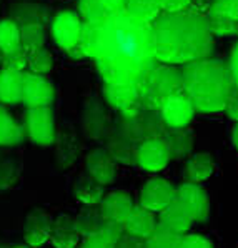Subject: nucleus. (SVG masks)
Listing matches in <instances>:
<instances>
[{
    "label": "nucleus",
    "mask_w": 238,
    "mask_h": 248,
    "mask_svg": "<svg viewBox=\"0 0 238 248\" xmlns=\"http://www.w3.org/2000/svg\"><path fill=\"white\" fill-rule=\"evenodd\" d=\"M2 65L3 70H10V72H22L27 68V50L24 47H17L10 52L2 53Z\"/></svg>",
    "instance_id": "36"
},
{
    "label": "nucleus",
    "mask_w": 238,
    "mask_h": 248,
    "mask_svg": "<svg viewBox=\"0 0 238 248\" xmlns=\"http://www.w3.org/2000/svg\"><path fill=\"white\" fill-rule=\"evenodd\" d=\"M53 67V59L52 53L47 48H37V50L27 52V68L29 74L33 75H45L52 70Z\"/></svg>",
    "instance_id": "30"
},
{
    "label": "nucleus",
    "mask_w": 238,
    "mask_h": 248,
    "mask_svg": "<svg viewBox=\"0 0 238 248\" xmlns=\"http://www.w3.org/2000/svg\"><path fill=\"white\" fill-rule=\"evenodd\" d=\"M206 22L213 37H238V22L235 20L206 14Z\"/></svg>",
    "instance_id": "33"
},
{
    "label": "nucleus",
    "mask_w": 238,
    "mask_h": 248,
    "mask_svg": "<svg viewBox=\"0 0 238 248\" xmlns=\"http://www.w3.org/2000/svg\"><path fill=\"white\" fill-rule=\"evenodd\" d=\"M228 70L230 75H232L233 87H235V90H238V42L235 44V47L232 48V53H230Z\"/></svg>",
    "instance_id": "40"
},
{
    "label": "nucleus",
    "mask_w": 238,
    "mask_h": 248,
    "mask_svg": "<svg viewBox=\"0 0 238 248\" xmlns=\"http://www.w3.org/2000/svg\"><path fill=\"white\" fill-rule=\"evenodd\" d=\"M74 223L77 233L80 236H85V238H90L105 227L107 220L103 218L98 207H85L83 210H80L79 215L74 218Z\"/></svg>",
    "instance_id": "24"
},
{
    "label": "nucleus",
    "mask_w": 238,
    "mask_h": 248,
    "mask_svg": "<svg viewBox=\"0 0 238 248\" xmlns=\"http://www.w3.org/2000/svg\"><path fill=\"white\" fill-rule=\"evenodd\" d=\"M83 55L97 63L105 83H138L157 65L152 25L118 14L100 24H83L79 42Z\"/></svg>",
    "instance_id": "1"
},
{
    "label": "nucleus",
    "mask_w": 238,
    "mask_h": 248,
    "mask_svg": "<svg viewBox=\"0 0 238 248\" xmlns=\"http://www.w3.org/2000/svg\"><path fill=\"white\" fill-rule=\"evenodd\" d=\"M48 242L55 248H75L80 242V235L75 230L74 217L62 213L52 222Z\"/></svg>",
    "instance_id": "18"
},
{
    "label": "nucleus",
    "mask_w": 238,
    "mask_h": 248,
    "mask_svg": "<svg viewBox=\"0 0 238 248\" xmlns=\"http://www.w3.org/2000/svg\"><path fill=\"white\" fill-rule=\"evenodd\" d=\"M20 177V163L17 160H2L0 162V190L12 188Z\"/></svg>",
    "instance_id": "34"
},
{
    "label": "nucleus",
    "mask_w": 238,
    "mask_h": 248,
    "mask_svg": "<svg viewBox=\"0 0 238 248\" xmlns=\"http://www.w3.org/2000/svg\"><path fill=\"white\" fill-rule=\"evenodd\" d=\"M25 132L27 137L35 145L50 147L57 140L55 117L50 107L44 108H29L25 115Z\"/></svg>",
    "instance_id": "5"
},
{
    "label": "nucleus",
    "mask_w": 238,
    "mask_h": 248,
    "mask_svg": "<svg viewBox=\"0 0 238 248\" xmlns=\"http://www.w3.org/2000/svg\"><path fill=\"white\" fill-rule=\"evenodd\" d=\"M45 44V30L37 22H27L20 27V45L27 52L42 48Z\"/></svg>",
    "instance_id": "29"
},
{
    "label": "nucleus",
    "mask_w": 238,
    "mask_h": 248,
    "mask_svg": "<svg viewBox=\"0 0 238 248\" xmlns=\"http://www.w3.org/2000/svg\"><path fill=\"white\" fill-rule=\"evenodd\" d=\"M170 162L167 143L163 139H152L142 142L137 148L135 163L147 171H160Z\"/></svg>",
    "instance_id": "13"
},
{
    "label": "nucleus",
    "mask_w": 238,
    "mask_h": 248,
    "mask_svg": "<svg viewBox=\"0 0 238 248\" xmlns=\"http://www.w3.org/2000/svg\"><path fill=\"white\" fill-rule=\"evenodd\" d=\"M159 113L167 128H187L193 118L195 108L185 93H178L165 100Z\"/></svg>",
    "instance_id": "11"
},
{
    "label": "nucleus",
    "mask_w": 238,
    "mask_h": 248,
    "mask_svg": "<svg viewBox=\"0 0 238 248\" xmlns=\"http://www.w3.org/2000/svg\"><path fill=\"white\" fill-rule=\"evenodd\" d=\"M24 140V127L0 105V147H14Z\"/></svg>",
    "instance_id": "26"
},
{
    "label": "nucleus",
    "mask_w": 238,
    "mask_h": 248,
    "mask_svg": "<svg viewBox=\"0 0 238 248\" xmlns=\"http://www.w3.org/2000/svg\"><path fill=\"white\" fill-rule=\"evenodd\" d=\"M83 22L79 14L63 10L57 14L52 22V37L62 50H72L82 37Z\"/></svg>",
    "instance_id": "6"
},
{
    "label": "nucleus",
    "mask_w": 238,
    "mask_h": 248,
    "mask_svg": "<svg viewBox=\"0 0 238 248\" xmlns=\"http://www.w3.org/2000/svg\"><path fill=\"white\" fill-rule=\"evenodd\" d=\"M180 248H213V243L203 235L185 233L182 235V247Z\"/></svg>",
    "instance_id": "37"
},
{
    "label": "nucleus",
    "mask_w": 238,
    "mask_h": 248,
    "mask_svg": "<svg viewBox=\"0 0 238 248\" xmlns=\"http://www.w3.org/2000/svg\"><path fill=\"white\" fill-rule=\"evenodd\" d=\"M138 145L132 137L128 135L125 130L124 132H117L112 135V139L109 140V152L113 157V160L117 163H124V165H133L137 157V148Z\"/></svg>",
    "instance_id": "21"
},
{
    "label": "nucleus",
    "mask_w": 238,
    "mask_h": 248,
    "mask_svg": "<svg viewBox=\"0 0 238 248\" xmlns=\"http://www.w3.org/2000/svg\"><path fill=\"white\" fill-rule=\"evenodd\" d=\"M183 93L195 110L203 113L223 112L226 100L235 90L228 63L218 59H203L183 65Z\"/></svg>",
    "instance_id": "3"
},
{
    "label": "nucleus",
    "mask_w": 238,
    "mask_h": 248,
    "mask_svg": "<svg viewBox=\"0 0 238 248\" xmlns=\"http://www.w3.org/2000/svg\"><path fill=\"white\" fill-rule=\"evenodd\" d=\"M100 3L103 9H105V12L109 14V17L124 14L127 7V0H100Z\"/></svg>",
    "instance_id": "39"
},
{
    "label": "nucleus",
    "mask_w": 238,
    "mask_h": 248,
    "mask_svg": "<svg viewBox=\"0 0 238 248\" xmlns=\"http://www.w3.org/2000/svg\"><path fill=\"white\" fill-rule=\"evenodd\" d=\"M0 65H2V52H0Z\"/></svg>",
    "instance_id": "44"
},
{
    "label": "nucleus",
    "mask_w": 238,
    "mask_h": 248,
    "mask_svg": "<svg viewBox=\"0 0 238 248\" xmlns=\"http://www.w3.org/2000/svg\"><path fill=\"white\" fill-rule=\"evenodd\" d=\"M225 112L232 120H235L238 124V90H233L232 95L228 97L225 105Z\"/></svg>",
    "instance_id": "42"
},
{
    "label": "nucleus",
    "mask_w": 238,
    "mask_h": 248,
    "mask_svg": "<svg viewBox=\"0 0 238 248\" xmlns=\"http://www.w3.org/2000/svg\"><path fill=\"white\" fill-rule=\"evenodd\" d=\"M87 173L100 185H110L117 177V162L112 155L107 152V148H94L85 157Z\"/></svg>",
    "instance_id": "14"
},
{
    "label": "nucleus",
    "mask_w": 238,
    "mask_h": 248,
    "mask_svg": "<svg viewBox=\"0 0 238 248\" xmlns=\"http://www.w3.org/2000/svg\"><path fill=\"white\" fill-rule=\"evenodd\" d=\"M157 225H159V220H157L155 213H152L150 210L137 205V207H133L132 213H130L128 218L125 220V223L122 225V228H124V232L127 235H132V236H135V238L145 240L153 233Z\"/></svg>",
    "instance_id": "16"
},
{
    "label": "nucleus",
    "mask_w": 238,
    "mask_h": 248,
    "mask_svg": "<svg viewBox=\"0 0 238 248\" xmlns=\"http://www.w3.org/2000/svg\"><path fill=\"white\" fill-rule=\"evenodd\" d=\"M20 47V27L14 20H0V52L5 53Z\"/></svg>",
    "instance_id": "32"
},
{
    "label": "nucleus",
    "mask_w": 238,
    "mask_h": 248,
    "mask_svg": "<svg viewBox=\"0 0 238 248\" xmlns=\"http://www.w3.org/2000/svg\"><path fill=\"white\" fill-rule=\"evenodd\" d=\"M140 92V105L148 110H157L163 105L165 100L178 93H183L182 70L174 65L157 63L138 83Z\"/></svg>",
    "instance_id": "4"
},
{
    "label": "nucleus",
    "mask_w": 238,
    "mask_h": 248,
    "mask_svg": "<svg viewBox=\"0 0 238 248\" xmlns=\"http://www.w3.org/2000/svg\"><path fill=\"white\" fill-rule=\"evenodd\" d=\"M125 14L137 22L152 25L162 15L159 0H127Z\"/></svg>",
    "instance_id": "25"
},
{
    "label": "nucleus",
    "mask_w": 238,
    "mask_h": 248,
    "mask_svg": "<svg viewBox=\"0 0 238 248\" xmlns=\"http://www.w3.org/2000/svg\"><path fill=\"white\" fill-rule=\"evenodd\" d=\"M53 218L50 213L45 212L44 208H33L29 212L24 223V240L27 247L38 248L48 242L50 238Z\"/></svg>",
    "instance_id": "12"
},
{
    "label": "nucleus",
    "mask_w": 238,
    "mask_h": 248,
    "mask_svg": "<svg viewBox=\"0 0 238 248\" xmlns=\"http://www.w3.org/2000/svg\"><path fill=\"white\" fill-rule=\"evenodd\" d=\"M103 95L110 107L122 112L125 117L135 113L140 108V92L135 83H105Z\"/></svg>",
    "instance_id": "9"
},
{
    "label": "nucleus",
    "mask_w": 238,
    "mask_h": 248,
    "mask_svg": "<svg viewBox=\"0 0 238 248\" xmlns=\"http://www.w3.org/2000/svg\"><path fill=\"white\" fill-rule=\"evenodd\" d=\"M159 225H162V227L168 228V230L175 232L178 235H185L193 225V218H191L190 212L175 198L170 205H167L160 212Z\"/></svg>",
    "instance_id": "17"
},
{
    "label": "nucleus",
    "mask_w": 238,
    "mask_h": 248,
    "mask_svg": "<svg viewBox=\"0 0 238 248\" xmlns=\"http://www.w3.org/2000/svg\"><path fill=\"white\" fill-rule=\"evenodd\" d=\"M176 188L168 180L160 177L150 178L145 182L140 192V207L150 210L152 213L162 212V210L170 205L175 200Z\"/></svg>",
    "instance_id": "8"
},
{
    "label": "nucleus",
    "mask_w": 238,
    "mask_h": 248,
    "mask_svg": "<svg viewBox=\"0 0 238 248\" xmlns=\"http://www.w3.org/2000/svg\"><path fill=\"white\" fill-rule=\"evenodd\" d=\"M79 17L83 24H100L105 22L109 14L102 7L100 0H80L79 2Z\"/></svg>",
    "instance_id": "31"
},
{
    "label": "nucleus",
    "mask_w": 238,
    "mask_h": 248,
    "mask_svg": "<svg viewBox=\"0 0 238 248\" xmlns=\"http://www.w3.org/2000/svg\"><path fill=\"white\" fill-rule=\"evenodd\" d=\"M55 100V87L44 75L24 74V89L22 102L29 108H44L50 107Z\"/></svg>",
    "instance_id": "7"
},
{
    "label": "nucleus",
    "mask_w": 238,
    "mask_h": 248,
    "mask_svg": "<svg viewBox=\"0 0 238 248\" xmlns=\"http://www.w3.org/2000/svg\"><path fill=\"white\" fill-rule=\"evenodd\" d=\"M176 200L190 212L193 222H206L210 217V198L197 183H182L176 188Z\"/></svg>",
    "instance_id": "10"
},
{
    "label": "nucleus",
    "mask_w": 238,
    "mask_h": 248,
    "mask_svg": "<svg viewBox=\"0 0 238 248\" xmlns=\"http://www.w3.org/2000/svg\"><path fill=\"white\" fill-rule=\"evenodd\" d=\"M113 248H143V240L135 238L132 235L122 233Z\"/></svg>",
    "instance_id": "41"
},
{
    "label": "nucleus",
    "mask_w": 238,
    "mask_h": 248,
    "mask_svg": "<svg viewBox=\"0 0 238 248\" xmlns=\"http://www.w3.org/2000/svg\"><path fill=\"white\" fill-rule=\"evenodd\" d=\"M133 200L124 190H115V192L105 193L100 202V212L103 218L110 223L124 225L125 220L133 210Z\"/></svg>",
    "instance_id": "15"
},
{
    "label": "nucleus",
    "mask_w": 238,
    "mask_h": 248,
    "mask_svg": "<svg viewBox=\"0 0 238 248\" xmlns=\"http://www.w3.org/2000/svg\"><path fill=\"white\" fill-rule=\"evenodd\" d=\"M152 40L157 63L163 65H188L213 52L206 15L193 9L160 15L152 24Z\"/></svg>",
    "instance_id": "2"
},
{
    "label": "nucleus",
    "mask_w": 238,
    "mask_h": 248,
    "mask_svg": "<svg viewBox=\"0 0 238 248\" xmlns=\"http://www.w3.org/2000/svg\"><path fill=\"white\" fill-rule=\"evenodd\" d=\"M14 248H30V247H14Z\"/></svg>",
    "instance_id": "45"
},
{
    "label": "nucleus",
    "mask_w": 238,
    "mask_h": 248,
    "mask_svg": "<svg viewBox=\"0 0 238 248\" xmlns=\"http://www.w3.org/2000/svg\"><path fill=\"white\" fill-rule=\"evenodd\" d=\"M215 171V160L210 154L206 152H202V154L193 155L188 162L185 163V170H183V175H185L188 183H202L205 180H208Z\"/></svg>",
    "instance_id": "22"
},
{
    "label": "nucleus",
    "mask_w": 238,
    "mask_h": 248,
    "mask_svg": "<svg viewBox=\"0 0 238 248\" xmlns=\"http://www.w3.org/2000/svg\"><path fill=\"white\" fill-rule=\"evenodd\" d=\"M22 89H24L22 72H0V104L14 105L22 102Z\"/></svg>",
    "instance_id": "23"
},
{
    "label": "nucleus",
    "mask_w": 238,
    "mask_h": 248,
    "mask_svg": "<svg viewBox=\"0 0 238 248\" xmlns=\"http://www.w3.org/2000/svg\"><path fill=\"white\" fill-rule=\"evenodd\" d=\"M206 14L226 17L230 20L238 22V0H210Z\"/></svg>",
    "instance_id": "35"
},
{
    "label": "nucleus",
    "mask_w": 238,
    "mask_h": 248,
    "mask_svg": "<svg viewBox=\"0 0 238 248\" xmlns=\"http://www.w3.org/2000/svg\"><path fill=\"white\" fill-rule=\"evenodd\" d=\"M103 195H105L103 185L94 180L87 171L79 175L74 183V197L83 207H98Z\"/></svg>",
    "instance_id": "20"
},
{
    "label": "nucleus",
    "mask_w": 238,
    "mask_h": 248,
    "mask_svg": "<svg viewBox=\"0 0 238 248\" xmlns=\"http://www.w3.org/2000/svg\"><path fill=\"white\" fill-rule=\"evenodd\" d=\"M122 233H124L122 225L107 222L105 227H103L97 235L87 238L83 248H113Z\"/></svg>",
    "instance_id": "27"
},
{
    "label": "nucleus",
    "mask_w": 238,
    "mask_h": 248,
    "mask_svg": "<svg viewBox=\"0 0 238 248\" xmlns=\"http://www.w3.org/2000/svg\"><path fill=\"white\" fill-rule=\"evenodd\" d=\"M159 3L163 14H176L190 9L193 0H159Z\"/></svg>",
    "instance_id": "38"
},
{
    "label": "nucleus",
    "mask_w": 238,
    "mask_h": 248,
    "mask_svg": "<svg viewBox=\"0 0 238 248\" xmlns=\"http://www.w3.org/2000/svg\"><path fill=\"white\" fill-rule=\"evenodd\" d=\"M182 247V235L168 230V228L157 225L153 233L143 240V248H180Z\"/></svg>",
    "instance_id": "28"
},
{
    "label": "nucleus",
    "mask_w": 238,
    "mask_h": 248,
    "mask_svg": "<svg viewBox=\"0 0 238 248\" xmlns=\"http://www.w3.org/2000/svg\"><path fill=\"white\" fill-rule=\"evenodd\" d=\"M162 139L167 143L170 160L187 158L193 150L195 137L188 128H167Z\"/></svg>",
    "instance_id": "19"
},
{
    "label": "nucleus",
    "mask_w": 238,
    "mask_h": 248,
    "mask_svg": "<svg viewBox=\"0 0 238 248\" xmlns=\"http://www.w3.org/2000/svg\"><path fill=\"white\" fill-rule=\"evenodd\" d=\"M232 140H233V145L238 148V124L233 127V132H232Z\"/></svg>",
    "instance_id": "43"
}]
</instances>
